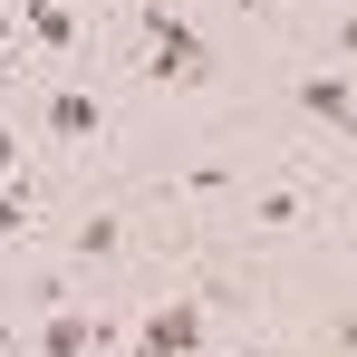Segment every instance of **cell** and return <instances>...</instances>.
<instances>
[{"label":"cell","instance_id":"1","mask_svg":"<svg viewBox=\"0 0 357 357\" xmlns=\"http://www.w3.org/2000/svg\"><path fill=\"white\" fill-rule=\"evenodd\" d=\"M39 241L59 251L87 290H126V271H135L145 241H155L145 183H135V174H87V183H68V203L49 213V232H39Z\"/></svg>","mask_w":357,"mask_h":357},{"label":"cell","instance_id":"2","mask_svg":"<svg viewBox=\"0 0 357 357\" xmlns=\"http://www.w3.org/2000/svg\"><path fill=\"white\" fill-rule=\"evenodd\" d=\"M20 49L29 68H68V59H97V0H20Z\"/></svg>","mask_w":357,"mask_h":357}]
</instances>
